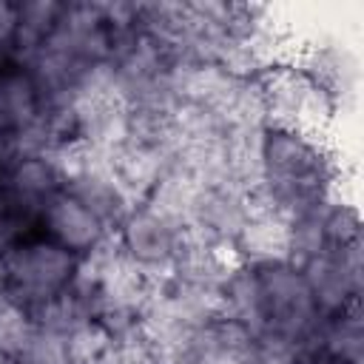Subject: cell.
<instances>
[{
  "label": "cell",
  "instance_id": "1",
  "mask_svg": "<svg viewBox=\"0 0 364 364\" xmlns=\"http://www.w3.org/2000/svg\"><path fill=\"white\" fill-rule=\"evenodd\" d=\"M256 176L267 196V210L299 216L327 202L330 162L316 136L270 125L256 142Z\"/></svg>",
  "mask_w": 364,
  "mask_h": 364
},
{
  "label": "cell",
  "instance_id": "2",
  "mask_svg": "<svg viewBox=\"0 0 364 364\" xmlns=\"http://www.w3.org/2000/svg\"><path fill=\"white\" fill-rule=\"evenodd\" d=\"M80 256L31 233L0 253V299L31 321L74 293Z\"/></svg>",
  "mask_w": 364,
  "mask_h": 364
},
{
  "label": "cell",
  "instance_id": "3",
  "mask_svg": "<svg viewBox=\"0 0 364 364\" xmlns=\"http://www.w3.org/2000/svg\"><path fill=\"white\" fill-rule=\"evenodd\" d=\"M108 230H111V225L68 182L43 205V210L37 216V233L80 259L97 253L102 247Z\"/></svg>",
  "mask_w": 364,
  "mask_h": 364
},
{
  "label": "cell",
  "instance_id": "4",
  "mask_svg": "<svg viewBox=\"0 0 364 364\" xmlns=\"http://www.w3.org/2000/svg\"><path fill=\"white\" fill-rule=\"evenodd\" d=\"M122 228V253L134 267H165L176 264L185 242L179 219L165 210L145 205L139 210H128L119 222Z\"/></svg>",
  "mask_w": 364,
  "mask_h": 364
}]
</instances>
